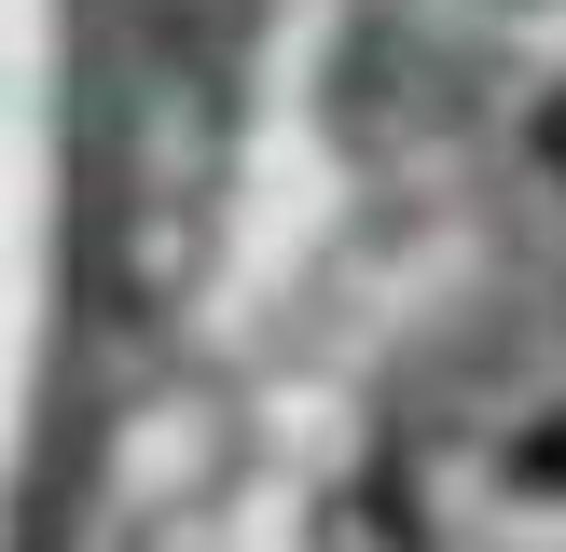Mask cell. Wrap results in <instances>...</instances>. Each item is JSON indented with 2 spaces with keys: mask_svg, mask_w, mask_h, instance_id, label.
<instances>
[{
  "mask_svg": "<svg viewBox=\"0 0 566 552\" xmlns=\"http://www.w3.org/2000/svg\"><path fill=\"white\" fill-rule=\"evenodd\" d=\"M525 469H553V484H566V414H553L539 442H525Z\"/></svg>",
  "mask_w": 566,
  "mask_h": 552,
  "instance_id": "1",
  "label": "cell"
}]
</instances>
